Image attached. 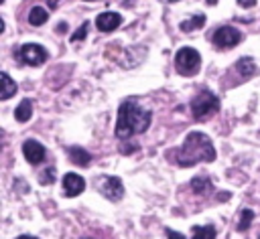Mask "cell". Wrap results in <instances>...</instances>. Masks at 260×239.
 <instances>
[{
    "label": "cell",
    "mask_w": 260,
    "mask_h": 239,
    "mask_svg": "<svg viewBox=\"0 0 260 239\" xmlns=\"http://www.w3.org/2000/svg\"><path fill=\"white\" fill-rule=\"evenodd\" d=\"M213 45L219 47V49H230V47H236L242 43V32L234 26H219L213 36H211Z\"/></svg>",
    "instance_id": "cell-7"
},
{
    "label": "cell",
    "mask_w": 260,
    "mask_h": 239,
    "mask_svg": "<svg viewBox=\"0 0 260 239\" xmlns=\"http://www.w3.org/2000/svg\"><path fill=\"white\" fill-rule=\"evenodd\" d=\"M232 194L230 192H219V201H225V198H230Z\"/></svg>",
    "instance_id": "cell-26"
},
{
    "label": "cell",
    "mask_w": 260,
    "mask_h": 239,
    "mask_svg": "<svg viewBox=\"0 0 260 239\" xmlns=\"http://www.w3.org/2000/svg\"><path fill=\"white\" fill-rule=\"evenodd\" d=\"M67 32V22H61V24H57V32Z\"/></svg>",
    "instance_id": "cell-25"
},
{
    "label": "cell",
    "mask_w": 260,
    "mask_h": 239,
    "mask_svg": "<svg viewBox=\"0 0 260 239\" xmlns=\"http://www.w3.org/2000/svg\"><path fill=\"white\" fill-rule=\"evenodd\" d=\"M169 160L177 166H193L197 162H213L215 160V148L207 134L203 132H189L185 142L169 152Z\"/></svg>",
    "instance_id": "cell-1"
},
{
    "label": "cell",
    "mask_w": 260,
    "mask_h": 239,
    "mask_svg": "<svg viewBox=\"0 0 260 239\" xmlns=\"http://www.w3.org/2000/svg\"><path fill=\"white\" fill-rule=\"evenodd\" d=\"M16 239H39V237H32V235H20V237H16Z\"/></svg>",
    "instance_id": "cell-28"
},
{
    "label": "cell",
    "mask_w": 260,
    "mask_h": 239,
    "mask_svg": "<svg viewBox=\"0 0 260 239\" xmlns=\"http://www.w3.org/2000/svg\"><path fill=\"white\" fill-rule=\"evenodd\" d=\"M67 154H69L71 164H75V166H89V162H91V154H89L87 150H83V148L71 146V148L67 150Z\"/></svg>",
    "instance_id": "cell-12"
},
{
    "label": "cell",
    "mask_w": 260,
    "mask_h": 239,
    "mask_svg": "<svg viewBox=\"0 0 260 239\" xmlns=\"http://www.w3.org/2000/svg\"><path fill=\"white\" fill-rule=\"evenodd\" d=\"M191 239H215V229L211 225L205 227H193L191 229Z\"/></svg>",
    "instance_id": "cell-17"
},
{
    "label": "cell",
    "mask_w": 260,
    "mask_h": 239,
    "mask_svg": "<svg viewBox=\"0 0 260 239\" xmlns=\"http://www.w3.org/2000/svg\"><path fill=\"white\" fill-rule=\"evenodd\" d=\"M87 2H93V0H87Z\"/></svg>",
    "instance_id": "cell-31"
},
{
    "label": "cell",
    "mask_w": 260,
    "mask_h": 239,
    "mask_svg": "<svg viewBox=\"0 0 260 239\" xmlns=\"http://www.w3.org/2000/svg\"><path fill=\"white\" fill-rule=\"evenodd\" d=\"M14 57H16L20 63H24V65H32V67H37V65H43V63L47 61L49 53L45 51L43 45L26 43V45H22V47L14 53Z\"/></svg>",
    "instance_id": "cell-5"
},
{
    "label": "cell",
    "mask_w": 260,
    "mask_h": 239,
    "mask_svg": "<svg viewBox=\"0 0 260 239\" xmlns=\"http://www.w3.org/2000/svg\"><path fill=\"white\" fill-rule=\"evenodd\" d=\"M47 4H49V8H55L57 6V0H47Z\"/></svg>",
    "instance_id": "cell-27"
},
{
    "label": "cell",
    "mask_w": 260,
    "mask_h": 239,
    "mask_svg": "<svg viewBox=\"0 0 260 239\" xmlns=\"http://www.w3.org/2000/svg\"><path fill=\"white\" fill-rule=\"evenodd\" d=\"M234 69H236V73H238L240 77H244V79H250V77L256 75V71H258L252 57H242V59H238L236 65H234Z\"/></svg>",
    "instance_id": "cell-11"
},
{
    "label": "cell",
    "mask_w": 260,
    "mask_h": 239,
    "mask_svg": "<svg viewBox=\"0 0 260 239\" xmlns=\"http://www.w3.org/2000/svg\"><path fill=\"white\" fill-rule=\"evenodd\" d=\"M30 115H32V101L26 97V99H22L18 105H16V109H14V117H16V122H28L30 120Z\"/></svg>",
    "instance_id": "cell-13"
},
{
    "label": "cell",
    "mask_w": 260,
    "mask_h": 239,
    "mask_svg": "<svg viewBox=\"0 0 260 239\" xmlns=\"http://www.w3.org/2000/svg\"><path fill=\"white\" fill-rule=\"evenodd\" d=\"M169 2H177V0H169Z\"/></svg>",
    "instance_id": "cell-30"
},
{
    "label": "cell",
    "mask_w": 260,
    "mask_h": 239,
    "mask_svg": "<svg viewBox=\"0 0 260 239\" xmlns=\"http://www.w3.org/2000/svg\"><path fill=\"white\" fill-rule=\"evenodd\" d=\"M87 28H89V22H83L77 30H75V34H71V43H77V41H83L85 38V34H87Z\"/></svg>",
    "instance_id": "cell-21"
},
{
    "label": "cell",
    "mask_w": 260,
    "mask_h": 239,
    "mask_svg": "<svg viewBox=\"0 0 260 239\" xmlns=\"http://www.w3.org/2000/svg\"><path fill=\"white\" fill-rule=\"evenodd\" d=\"M238 4H240L242 8H252V6L256 4V0H238Z\"/></svg>",
    "instance_id": "cell-24"
},
{
    "label": "cell",
    "mask_w": 260,
    "mask_h": 239,
    "mask_svg": "<svg viewBox=\"0 0 260 239\" xmlns=\"http://www.w3.org/2000/svg\"><path fill=\"white\" fill-rule=\"evenodd\" d=\"M47 18H49V14H47V10L41 8V6H35V8L28 12V24H32V26H41V24H45Z\"/></svg>",
    "instance_id": "cell-14"
},
{
    "label": "cell",
    "mask_w": 260,
    "mask_h": 239,
    "mask_svg": "<svg viewBox=\"0 0 260 239\" xmlns=\"http://www.w3.org/2000/svg\"><path fill=\"white\" fill-rule=\"evenodd\" d=\"M22 154H24L26 162H30V164H39V162L45 160L47 150H45V146H43L41 142H37V140H26V142L22 144Z\"/></svg>",
    "instance_id": "cell-8"
},
{
    "label": "cell",
    "mask_w": 260,
    "mask_h": 239,
    "mask_svg": "<svg viewBox=\"0 0 260 239\" xmlns=\"http://www.w3.org/2000/svg\"><path fill=\"white\" fill-rule=\"evenodd\" d=\"M14 93H16V83L10 79L8 73H2V93H0V97L2 99H8Z\"/></svg>",
    "instance_id": "cell-18"
},
{
    "label": "cell",
    "mask_w": 260,
    "mask_h": 239,
    "mask_svg": "<svg viewBox=\"0 0 260 239\" xmlns=\"http://www.w3.org/2000/svg\"><path fill=\"white\" fill-rule=\"evenodd\" d=\"M95 188L108 198V201H120L124 196V184L118 176H100L95 180Z\"/></svg>",
    "instance_id": "cell-6"
},
{
    "label": "cell",
    "mask_w": 260,
    "mask_h": 239,
    "mask_svg": "<svg viewBox=\"0 0 260 239\" xmlns=\"http://www.w3.org/2000/svg\"><path fill=\"white\" fill-rule=\"evenodd\" d=\"M205 2H207L209 6H215V4H217V0H205Z\"/></svg>",
    "instance_id": "cell-29"
},
{
    "label": "cell",
    "mask_w": 260,
    "mask_h": 239,
    "mask_svg": "<svg viewBox=\"0 0 260 239\" xmlns=\"http://www.w3.org/2000/svg\"><path fill=\"white\" fill-rule=\"evenodd\" d=\"M120 24H122V14H118V12H102L95 18V28L100 32H110V30L118 28Z\"/></svg>",
    "instance_id": "cell-10"
},
{
    "label": "cell",
    "mask_w": 260,
    "mask_h": 239,
    "mask_svg": "<svg viewBox=\"0 0 260 239\" xmlns=\"http://www.w3.org/2000/svg\"><path fill=\"white\" fill-rule=\"evenodd\" d=\"M217 111H219V99L209 89L199 91L191 101V113H193L195 120H205V117H209Z\"/></svg>",
    "instance_id": "cell-3"
},
{
    "label": "cell",
    "mask_w": 260,
    "mask_h": 239,
    "mask_svg": "<svg viewBox=\"0 0 260 239\" xmlns=\"http://www.w3.org/2000/svg\"><path fill=\"white\" fill-rule=\"evenodd\" d=\"M39 182H41L43 186L53 184V182H55V168H53V166H51V168H45V170L39 174Z\"/></svg>",
    "instance_id": "cell-20"
},
{
    "label": "cell",
    "mask_w": 260,
    "mask_h": 239,
    "mask_svg": "<svg viewBox=\"0 0 260 239\" xmlns=\"http://www.w3.org/2000/svg\"><path fill=\"white\" fill-rule=\"evenodd\" d=\"M252 219H254V213H252L250 209H244V211H242V215H240V223H238V229H240V231H248V229H250V223H252Z\"/></svg>",
    "instance_id": "cell-19"
},
{
    "label": "cell",
    "mask_w": 260,
    "mask_h": 239,
    "mask_svg": "<svg viewBox=\"0 0 260 239\" xmlns=\"http://www.w3.org/2000/svg\"><path fill=\"white\" fill-rule=\"evenodd\" d=\"M150 126V111L140 107L138 101L134 99H126L120 107H118V117H116V138L120 140H128L130 136L142 134L146 132Z\"/></svg>",
    "instance_id": "cell-2"
},
{
    "label": "cell",
    "mask_w": 260,
    "mask_h": 239,
    "mask_svg": "<svg viewBox=\"0 0 260 239\" xmlns=\"http://www.w3.org/2000/svg\"><path fill=\"white\" fill-rule=\"evenodd\" d=\"M203 24H205V14H195V16H191L189 20H183V22H181V30H183V32H189V30L201 28Z\"/></svg>",
    "instance_id": "cell-16"
},
{
    "label": "cell",
    "mask_w": 260,
    "mask_h": 239,
    "mask_svg": "<svg viewBox=\"0 0 260 239\" xmlns=\"http://www.w3.org/2000/svg\"><path fill=\"white\" fill-rule=\"evenodd\" d=\"M258 239H260V237H258Z\"/></svg>",
    "instance_id": "cell-32"
},
{
    "label": "cell",
    "mask_w": 260,
    "mask_h": 239,
    "mask_svg": "<svg viewBox=\"0 0 260 239\" xmlns=\"http://www.w3.org/2000/svg\"><path fill=\"white\" fill-rule=\"evenodd\" d=\"M138 150V144H122V154H132V152H136Z\"/></svg>",
    "instance_id": "cell-22"
},
{
    "label": "cell",
    "mask_w": 260,
    "mask_h": 239,
    "mask_svg": "<svg viewBox=\"0 0 260 239\" xmlns=\"http://www.w3.org/2000/svg\"><path fill=\"white\" fill-rule=\"evenodd\" d=\"M201 67V55L193 47H181L175 55V69L183 77H193Z\"/></svg>",
    "instance_id": "cell-4"
},
{
    "label": "cell",
    "mask_w": 260,
    "mask_h": 239,
    "mask_svg": "<svg viewBox=\"0 0 260 239\" xmlns=\"http://www.w3.org/2000/svg\"><path fill=\"white\" fill-rule=\"evenodd\" d=\"M167 237H169V239H185L183 233H177V231H173V229H167Z\"/></svg>",
    "instance_id": "cell-23"
},
{
    "label": "cell",
    "mask_w": 260,
    "mask_h": 239,
    "mask_svg": "<svg viewBox=\"0 0 260 239\" xmlns=\"http://www.w3.org/2000/svg\"><path fill=\"white\" fill-rule=\"evenodd\" d=\"M83 188H85V180L79 174L67 172L63 176V192H65V196H77L79 192H83Z\"/></svg>",
    "instance_id": "cell-9"
},
{
    "label": "cell",
    "mask_w": 260,
    "mask_h": 239,
    "mask_svg": "<svg viewBox=\"0 0 260 239\" xmlns=\"http://www.w3.org/2000/svg\"><path fill=\"white\" fill-rule=\"evenodd\" d=\"M191 190L197 194H205L211 190V180L205 176H195V178H191Z\"/></svg>",
    "instance_id": "cell-15"
}]
</instances>
